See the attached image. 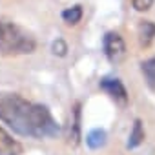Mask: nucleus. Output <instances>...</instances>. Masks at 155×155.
Listing matches in <instances>:
<instances>
[{
  "instance_id": "1",
  "label": "nucleus",
  "mask_w": 155,
  "mask_h": 155,
  "mask_svg": "<svg viewBox=\"0 0 155 155\" xmlns=\"http://www.w3.org/2000/svg\"><path fill=\"white\" fill-rule=\"evenodd\" d=\"M0 120L15 133L33 139L55 137L60 131L58 122L46 106L35 104L13 91H0Z\"/></svg>"
},
{
  "instance_id": "2",
  "label": "nucleus",
  "mask_w": 155,
  "mask_h": 155,
  "mask_svg": "<svg viewBox=\"0 0 155 155\" xmlns=\"http://www.w3.org/2000/svg\"><path fill=\"white\" fill-rule=\"evenodd\" d=\"M37 49L35 37L11 20H0V57L29 55Z\"/></svg>"
},
{
  "instance_id": "3",
  "label": "nucleus",
  "mask_w": 155,
  "mask_h": 155,
  "mask_svg": "<svg viewBox=\"0 0 155 155\" xmlns=\"http://www.w3.org/2000/svg\"><path fill=\"white\" fill-rule=\"evenodd\" d=\"M104 53H106V57H108L111 62L122 60L124 55H126L124 38H122L119 33H115V31L106 33V37H104Z\"/></svg>"
},
{
  "instance_id": "4",
  "label": "nucleus",
  "mask_w": 155,
  "mask_h": 155,
  "mask_svg": "<svg viewBox=\"0 0 155 155\" xmlns=\"http://www.w3.org/2000/svg\"><path fill=\"white\" fill-rule=\"evenodd\" d=\"M99 86H101L108 95H111L115 101H119V102H126V101H128V91H126L124 84H122L119 79H111V77H106V79L101 81Z\"/></svg>"
},
{
  "instance_id": "5",
  "label": "nucleus",
  "mask_w": 155,
  "mask_h": 155,
  "mask_svg": "<svg viewBox=\"0 0 155 155\" xmlns=\"http://www.w3.org/2000/svg\"><path fill=\"white\" fill-rule=\"evenodd\" d=\"M22 146L4 128H0V155H20Z\"/></svg>"
},
{
  "instance_id": "6",
  "label": "nucleus",
  "mask_w": 155,
  "mask_h": 155,
  "mask_svg": "<svg viewBox=\"0 0 155 155\" xmlns=\"http://www.w3.org/2000/svg\"><path fill=\"white\" fill-rule=\"evenodd\" d=\"M155 38V24L150 22V20H144L140 22L139 26V42L142 48H148Z\"/></svg>"
},
{
  "instance_id": "7",
  "label": "nucleus",
  "mask_w": 155,
  "mask_h": 155,
  "mask_svg": "<svg viewBox=\"0 0 155 155\" xmlns=\"http://www.w3.org/2000/svg\"><path fill=\"white\" fill-rule=\"evenodd\" d=\"M140 71H142V77H144L148 88L155 91V57L144 60L140 64Z\"/></svg>"
},
{
  "instance_id": "8",
  "label": "nucleus",
  "mask_w": 155,
  "mask_h": 155,
  "mask_svg": "<svg viewBox=\"0 0 155 155\" xmlns=\"http://www.w3.org/2000/svg\"><path fill=\"white\" fill-rule=\"evenodd\" d=\"M106 139H108L106 131L101 130V128H95V130H91V131L88 133V137H86V144H88L91 150H97V148H102V146L106 144Z\"/></svg>"
},
{
  "instance_id": "9",
  "label": "nucleus",
  "mask_w": 155,
  "mask_h": 155,
  "mask_svg": "<svg viewBox=\"0 0 155 155\" xmlns=\"http://www.w3.org/2000/svg\"><path fill=\"white\" fill-rule=\"evenodd\" d=\"M142 140H144V130H142V122L137 119L133 122V130H131L130 139H128V148H137Z\"/></svg>"
},
{
  "instance_id": "10",
  "label": "nucleus",
  "mask_w": 155,
  "mask_h": 155,
  "mask_svg": "<svg viewBox=\"0 0 155 155\" xmlns=\"http://www.w3.org/2000/svg\"><path fill=\"white\" fill-rule=\"evenodd\" d=\"M62 18L68 26H75L79 24L81 18H82V6H73V8H68L66 11H62Z\"/></svg>"
},
{
  "instance_id": "11",
  "label": "nucleus",
  "mask_w": 155,
  "mask_h": 155,
  "mask_svg": "<svg viewBox=\"0 0 155 155\" xmlns=\"http://www.w3.org/2000/svg\"><path fill=\"white\" fill-rule=\"evenodd\" d=\"M131 4L137 11H148L153 6V0H131Z\"/></svg>"
}]
</instances>
